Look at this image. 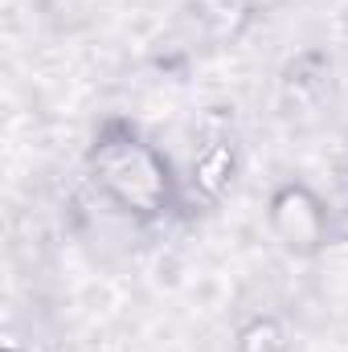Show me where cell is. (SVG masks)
Returning a JSON list of instances; mask_svg holds the SVG:
<instances>
[{"instance_id":"1","label":"cell","mask_w":348,"mask_h":352,"mask_svg":"<svg viewBox=\"0 0 348 352\" xmlns=\"http://www.w3.org/2000/svg\"><path fill=\"white\" fill-rule=\"evenodd\" d=\"M90 168H94V180L102 184V192L135 217H156L173 205L176 184L168 173V160L135 127L111 123L94 140Z\"/></svg>"},{"instance_id":"2","label":"cell","mask_w":348,"mask_h":352,"mask_svg":"<svg viewBox=\"0 0 348 352\" xmlns=\"http://www.w3.org/2000/svg\"><path fill=\"white\" fill-rule=\"evenodd\" d=\"M270 230L291 254H316L328 234L324 201L307 184H283L270 197Z\"/></svg>"},{"instance_id":"3","label":"cell","mask_w":348,"mask_h":352,"mask_svg":"<svg viewBox=\"0 0 348 352\" xmlns=\"http://www.w3.org/2000/svg\"><path fill=\"white\" fill-rule=\"evenodd\" d=\"M234 173H238V144H234L230 135H213V140L197 152V160H193V184H197V192H205L209 201H217V197L230 188Z\"/></svg>"},{"instance_id":"4","label":"cell","mask_w":348,"mask_h":352,"mask_svg":"<svg viewBox=\"0 0 348 352\" xmlns=\"http://www.w3.org/2000/svg\"><path fill=\"white\" fill-rule=\"evenodd\" d=\"M193 8L209 41H234L254 16L250 0H193Z\"/></svg>"},{"instance_id":"5","label":"cell","mask_w":348,"mask_h":352,"mask_svg":"<svg viewBox=\"0 0 348 352\" xmlns=\"http://www.w3.org/2000/svg\"><path fill=\"white\" fill-rule=\"evenodd\" d=\"M238 352H283V328L274 320H254L238 332Z\"/></svg>"}]
</instances>
